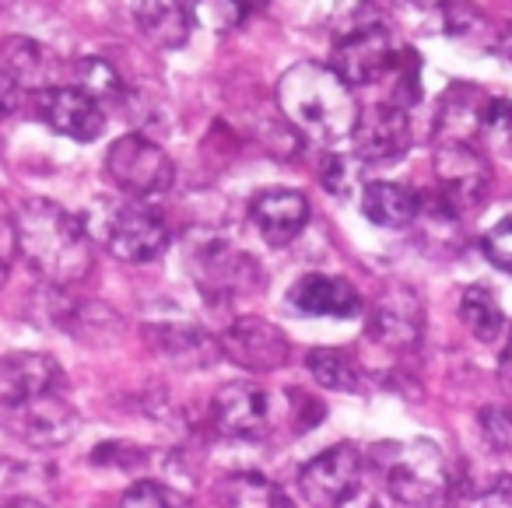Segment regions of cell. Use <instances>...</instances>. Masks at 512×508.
<instances>
[{"mask_svg":"<svg viewBox=\"0 0 512 508\" xmlns=\"http://www.w3.org/2000/svg\"><path fill=\"white\" fill-rule=\"evenodd\" d=\"M0 424L29 445H64L78 431L67 375L50 354L18 351L0 358Z\"/></svg>","mask_w":512,"mask_h":508,"instance_id":"obj_1","label":"cell"},{"mask_svg":"<svg viewBox=\"0 0 512 508\" xmlns=\"http://www.w3.org/2000/svg\"><path fill=\"white\" fill-rule=\"evenodd\" d=\"M15 249L43 281L74 288L95 267L92 235L71 211L50 200H29L15 214Z\"/></svg>","mask_w":512,"mask_h":508,"instance_id":"obj_2","label":"cell"},{"mask_svg":"<svg viewBox=\"0 0 512 508\" xmlns=\"http://www.w3.org/2000/svg\"><path fill=\"white\" fill-rule=\"evenodd\" d=\"M278 109L295 130L313 141H341L355 130L358 106L351 85L323 64H295L278 81Z\"/></svg>","mask_w":512,"mask_h":508,"instance_id":"obj_3","label":"cell"},{"mask_svg":"<svg viewBox=\"0 0 512 508\" xmlns=\"http://www.w3.org/2000/svg\"><path fill=\"white\" fill-rule=\"evenodd\" d=\"M383 477L390 494L407 508H439L449 498V463L435 442H400L383 445Z\"/></svg>","mask_w":512,"mask_h":508,"instance_id":"obj_4","label":"cell"},{"mask_svg":"<svg viewBox=\"0 0 512 508\" xmlns=\"http://www.w3.org/2000/svg\"><path fill=\"white\" fill-rule=\"evenodd\" d=\"M106 176L130 197H162L176 183V165L158 144L141 134H127L109 144Z\"/></svg>","mask_w":512,"mask_h":508,"instance_id":"obj_5","label":"cell"},{"mask_svg":"<svg viewBox=\"0 0 512 508\" xmlns=\"http://www.w3.org/2000/svg\"><path fill=\"white\" fill-rule=\"evenodd\" d=\"M190 267L197 284L211 298H235L264 291V270L249 260L242 249H235L225 239H200V246H190Z\"/></svg>","mask_w":512,"mask_h":508,"instance_id":"obj_6","label":"cell"},{"mask_svg":"<svg viewBox=\"0 0 512 508\" xmlns=\"http://www.w3.org/2000/svg\"><path fill=\"white\" fill-rule=\"evenodd\" d=\"M435 179H439V197L456 214L484 207L491 190L488 158L470 141H439V148H435Z\"/></svg>","mask_w":512,"mask_h":508,"instance_id":"obj_7","label":"cell"},{"mask_svg":"<svg viewBox=\"0 0 512 508\" xmlns=\"http://www.w3.org/2000/svg\"><path fill=\"white\" fill-rule=\"evenodd\" d=\"M211 421L228 438H267L278 428V407L271 389H260L256 382H228L214 393Z\"/></svg>","mask_w":512,"mask_h":508,"instance_id":"obj_8","label":"cell"},{"mask_svg":"<svg viewBox=\"0 0 512 508\" xmlns=\"http://www.w3.org/2000/svg\"><path fill=\"white\" fill-rule=\"evenodd\" d=\"M169 225L158 211L137 204H120L102 221V242L123 263H151L169 249Z\"/></svg>","mask_w":512,"mask_h":508,"instance_id":"obj_9","label":"cell"},{"mask_svg":"<svg viewBox=\"0 0 512 508\" xmlns=\"http://www.w3.org/2000/svg\"><path fill=\"white\" fill-rule=\"evenodd\" d=\"M421 333H425V305L404 284H393L376 298L365 323V337L386 354H407L418 347Z\"/></svg>","mask_w":512,"mask_h":508,"instance_id":"obj_10","label":"cell"},{"mask_svg":"<svg viewBox=\"0 0 512 508\" xmlns=\"http://www.w3.org/2000/svg\"><path fill=\"white\" fill-rule=\"evenodd\" d=\"M393 57H397V46H393V36L383 22L341 32L334 43V71L351 88L383 81L393 67Z\"/></svg>","mask_w":512,"mask_h":508,"instance_id":"obj_11","label":"cell"},{"mask_svg":"<svg viewBox=\"0 0 512 508\" xmlns=\"http://www.w3.org/2000/svg\"><path fill=\"white\" fill-rule=\"evenodd\" d=\"M365 459L351 442L330 445L316 459H309L299 473V487L313 505L320 508H341L362 484Z\"/></svg>","mask_w":512,"mask_h":508,"instance_id":"obj_12","label":"cell"},{"mask_svg":"<svg viewBox=\"0 0 512 508\" xmlns=\"http://www.w3.org/2000/svg\"><path fill=\"white\" fill-rule=\"evenodd\" d=\"M32 109L36 116L57 134L71 137V141H95V137L106 130V113H102V102L92 99L81 88H64L50 85L32 92Z\"/></svg>","mask_w":512,"mask_h":508,"instance_id":"obj_13","label":"cell"},{"mask_svg":"<svg viewBox=\"0 0 512 508\" xmlns=\"http://www.w3.org/2000/svg\"><path fill=\"white\" fill-rule=\"evenodd\" d=\"M355 155L369 165L397 162L411 148V120L397 102H379L372 109H358L355 120Z\"/></svg>","mask_w":512,"mask_h":508,"instance_id":"obj_14","label":"cell"},{"mask_svg":"<svg viewBox=\"0 0 512 508\" xmlns=\"http://www.w3.org/2000/svg\"><path fill=\"white\" fill-rule=\"evenodd\" d=\"M221 351H225V358L232 361V365L264 375L285 365L292 347H288L285 333L274 323H267V319H260V316H242L225 330Z\"/></svg>","mask_w":512,"mask_h":508,"instance_id":"obj_15","label":"cell"},{"mask_svg":"<svg viewBox=\"0 0 512 508\" xmlns=\"http://www.w3.org/2000/svg\"><path fill=\"white\" fill-rule=\"evenodd\" d=\"M288 312L295 316H330V319H351L362 312V295L355 284L344 277L330 274H306L292 284L285 298Z\"/></svg>","mask_w":512,"mask_h":508,"instance_id":"obj_16","label":"cell"},{"mask_svg":"<svg viewBox=\"0 0 512 508\" xmlns=\"http://www.w3.org/2000/svg\"><path fill=\"white\" fill-rule=\"evenodd\" d=\"M249 218L271 246H285L306 228L309 200L299 190H264L249 204Z\"/></svg>","mask_w":512,"mask_h":508,"instance_id":"obj_17","label":"cell"},{"mask_svg":"<svg viewBox=\"0 0 512 508\" xmlns=\"http://www.w3.org/2000/svg\"><path fill=\"white\" fill-rule=\"evenodd\" d=\"M488 102V95L467 81L453 85L442 95L439 113H435V141H477Z\"/></svg>","mask_w":512,"mask_h":508,"instance_id":"obj_18","label":"cell"},{"mask_svg":"<svg viewBox=\"0 0 512 508\" xmlns=\"http://www.w3.org/2000/svg\"><path fill=\"white\" fill-rule=\"evenodd\" d=\"M134 18L141 36L148 43H155L158 50H179V46H186L193 29L186 0H137Z\"/></svg>","mask_w":512,"mask_h":508,"instance_id":"obj_19","label":"cell"},{"mask_svg":"<svg viewBox=\"0 0 512 508\" xmlns=\"http://www.w3.org/2000/svg\"><path fill=\"white\" fill-rule=\"evenodd\" d=\"M0 71L8 74L22 92H39V88L53 85L57 60H53V53L43 43L11 36L0 43Z\"/></svg>","mask_w":512,"mask_h":508,"instance_id":"obj_20","label":"cell"},{"mask_svg":"<svg viewBox=\"0 0 512 508\" xmlns=\"http://www.w3.org/2000/svg\"><path fill=\"white\" fill-rule=\"evenodd\" d=\"M362 211L379 228H407L418 218V197L400 183H369L362 193Z\"/></svg>","mask_w":512,"mask_h":508,"instance_id":"obj_21","label":"cell"},{"mask_svg":"<svg viewBox=\"0 0 512 508\" xmlns=\"http://www.w3.org/2000/svg\"><path fill=\"white\" fill-rule=\"evenodd\" d=\"M221 508H295L292 498L264 473H235L218 487Z\"/></svg>","mask_w":512,"mask_h":508,"instance_id":"obj_22","label":"cell"},{"mask_svg":"<svg viewBox=\"0 0 512 508\" xmlns=\"http://www.w3.org/2000/svg\"><path fill=\"white\" fill-rule=\"evenodd\" d=\"M442 32L460 43H470V46H491L495 50L498 36H495V25L491 18L477 8L474 0H442Z\"/></svg>","mask_w":512,"mask_h":508,"instance_id":"obj_23","label":"cell"},{"mask_svg":"<svg viewBox=\"0 0 512 508\" xmlns=\"http://www.w3.org/2000/svg\"><path fill=\"white\" fill-rule=\"evenodd\" d=\"M306 368L313 372V379L323 389H337V393H358L362 386V375L358 365L351 361V354L334 351V347H316L306 354Z\"/></svg>","mask_w":512,"mask_h":508,"instance_id":"obj_24","label":"cell"},{"mask_svg":"<svg viewBox=\"0 0 512 508\" xmlns=\"http://www.w3.org/2000/svg\"><path fill=\"white\" fill-rule=\"evenodd\" d=\"M460 319L467 323V330L474 333L481 344H491V340L502 333V309H498L495 295L488 288H467L460 298Z\"/></svg>","mask_w":512,"mask_h":508,"instance_id":"obj_25","label":"cell"},{"mask_svg":"<svg viewBox=\"0 0 512 508\" xmlns=\"http://www.w3.org/2000/svg\"><path fill=\"white\" fill-rule=\"evenodd\" d=\"M74 81H78L81 92H88L99 102H120L123 99V78L106 57H81L74 64Z\"/></svg>","mask_w":512,"mask_h":508,"instance_id":"obj_26","label":"cell"},{"mask_svg":"<svg viewBox=\"0 0 512 508\" xmlns=\"http://www.w3.org/2000/svg\"><path fill=\"white\" fill-rule=\"evenodd\" d=\"M477 141L484 151L498 158H512V102L505 99H491L484 109L481 130H477Z\"/></svg>","mask_w":512,"mask_h":508,"instance_id":"obj_27","label":"cell"},{"mask_svg":"<svg viewBox=\"0 0 512 508\" xmlns=\"http://www.w3.org/2000/svg\"><path fill=\"white\" fill-rule=\"evenodd\" d=\"M393 102L397 106H411V102H418V78H421V60L414 50H397V57H393Z\"/></svg>","mask_w":512,"mask_h":508,"instance_id":"obj_28","label":"cell"},{"mask_svg":"<svg viewBox=\"0 0 512 508\" xmlns=\"http://www.w3.org/2000/svg\"><path fill=\"white\" fill-rule=\"evenodd\" d=\"M148 337L158 351L176 354V358H183V354H204V347H207L204 333L186 330V326H151Z\"/></svg>","mask_w":512,"mask_h":508,"instance_id":"obj_29","label":"cell"},{"mask_svg":"<svg viewBox=\"0 0 512 508\" xmlns=\"http://www.w3.org/2000/svg\"><path fill=\"white\" fill-rule=\"evenodd\" d=\"M481 431L498 452H509L512 456V410L509 407H484L481 410Z\"/></svg>","mask_w":512,"mask_h":508,"instance_id":"obj_30","label":"cell"},{"mask_svg":"<svg viewBox=\"0 0 512 508\" xmlns=\"http://www.w3.org/2000/svg\"><path fill=\"white\" fill-rule=\"evenodd\" d=\"M120 508H183L179 498L172 491H165L162 484H151V480H141L134 484L127 494H123Z\"/></svg>","mask_w":512,"mask_h":508,"instance_id":"obj_31","label":"cell"},{"mask_svg":"<svg viewBox=\"0 0 512 508\" xmlns=\"http://www.w3.org/2000/svg\"><path fill=\"white\" fill-rule=\"evenodd\" d=\"M481 249H484V256H488V260L495 263L498 270L512 274V218L498 221V225L491 228L488 235H484Z\"/></svg>","mask_w":512,"mask_h":508,"instance_id":"obj_32","label":"cell"},{"mask_svg":"<svg viewBox=\"0 0 512 508\" xmlns=\"http://www.w3.org/2000/svg\"><path fill=\"white\" fill-rule=\"evenodd\" d=\"M320 179H323V186H327V190L334 193V197H348L351 186H355V169H351L348 158L330 155V158H323Z\"/></svg>","mask_w":512,"mask_h":508,"instance_id":"obj_33","label":"cell"},{"mask_svg":"<svg viewBox=\"0 0 512 508\" xmlns=\"http://www.w3.org/2000/svg\"><path fill=\"white\" fill-rule=\"evenodd\" d=\"M18 102H22V88H18L15 81L8 78V74L0 71V123H4L11 113H15Z\"/></svg>","mask_w":512,"mask_h":508,"instance_id":"obj_34","label":"cell"},{"mask_svg":"<svg viewBox=\"0 0 512 508\" xmlns=\"http://www.w3.org/2000/svg\"><path fill=\"white\" fill-rule=\"evenodd\" d=\"M267 0H221V8H225V15H228V25H239L242 18H249L253 11H260L264 8Z\"/></svg>","mask_w":512,"mask_h":508,"instance_id":"obj_35","label":"cell"},{"mask_svg":"<svg viewBox=\"0 0 512 508\" xmlns=\"http://www.w3.org/2000/svg\"><path fill=\"white\" fill-rule=\"evenodd\" d=\"M495 498L502 501L505 508H512V473H502L495 484Z\"/></svg>","mask_w":512,"mask_h":508,"instance_id":"obj_36","label":"cell"},{"mask_svg":"<svg viewBox=\"0 0 512 508\" xmlns=\"http://www.w3.org/2000/svg\"><path fill=\"white\" fill-rule=\"evenodd\" d=\"M495 50H498V53H502V57H509V60H512V25H509V29H505V32H502V36H498Z\"/></svg>","mask_w":512,"mask_h":508,"instance_id":"obj_37","label":"cell"},{"mask_svg":"<svg viewBox=\"0 0 512 508\" xmlns=\"http://www.w3.org/2000/svg\"><path fill=\"white\" fill-rule=\"evenodd\" d=\"M502 375H505V382L512 386V340H509V347H505V354H502Z\"/></svg>","mask_w":512,"mask_h":508,"instance_id":"obj_38","label":"cell"},{"mask_svg":"<svg viewBox=\"0 0 512 508\" xmlns=\"http://www.w3.org/2000/svg\"><path fill=\"white\" fill-rule=\"evenodd\" d=\"M0 508H43L39 501H29V498H18V501H8V505H0Z\"/></svg>","mask_w":512,"mask_h":508,"instance_id":"obj_39","label":"cell"},{"mask_svg":"<svg viewBox=\"0 0 512 508\" xmlns=\"http://www.w3.org/2000/svg\"><path fill=\"white\" fill-rule=\"evenodd\" d=\"M4 281H8V256L0 253V288H4Z\"/></svg>","mask_w":512,"mask_h":508,"instance_id":"obj_40","label":"cell"},{"mask_svg":"<svg viewBox=\"0 0 512 508\" xmlns=\"http://www.w3.org/2000/svg\"><path fill=\"white\" fill-rule=\"evenodd\" d=\"M0 4H15V0H0Z\"/></svg>","mask_w":512,"mask_h":508,"instance_id":"obj_41","label":"cell"}]
</instances>
